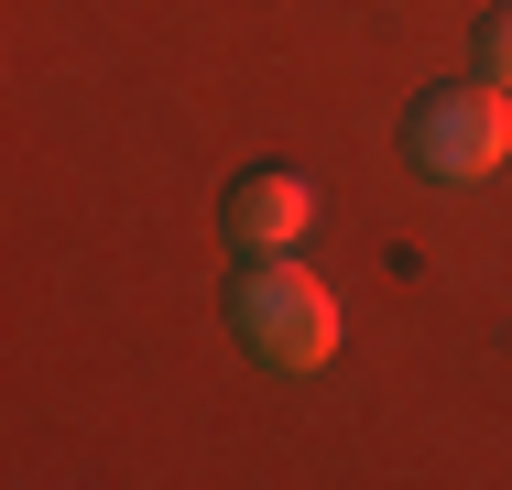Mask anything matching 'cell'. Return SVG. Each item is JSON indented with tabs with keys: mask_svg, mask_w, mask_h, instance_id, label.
<instances>
[{
	"mask_svg": "<svg viewBox=\"0 0 512 490\" xmlns=\"http://www.w3.org/2000/svg\"><path fill=\"white\" fill-rule=\"evenodd\" d=\"M229 316H240V338H251L273 371H327V360H338V294L316 284L306 262H284V251H262V262L240 273Z\"/></svg>",
	"mask_w": 512,
	"mask_h": 490,
	"instance_id": "cell-1",
	"label": "cell"
},
{
	"mask_svg": "<svg viewBox=\"0 0 512 490\" xmlns=\"http://www.w3.org/2000/svg\"><path fill=\"white\" fill-rule=\"evenodd\" d=\"M404 142H414V164H425V175L469 186V175H491V164L512 153V88H491V77H480V88H447V98H425Z\"/></svg>",
	"mask_w": 512,
	"mask_h": 490,
	"instance_id": "cell-2",
	"label": "cell"
},
{
	"mask_svg": "<svg viewBox=\"0 0 512 490\" xmlns=\"http://www.w3.org/2000/svg\"><path fill=\"white\" fill-rule=\"evenodd\" d=\"M306 218H316L306 175H240V186H229V240H240V251H295Z\"/></svg>",
	"mask_w": 512,
	"mask_h": 490,
	"instance_id": "cell-3",
	"label": "cell"
},
{
	"mask_svg": "<svg viewBox=\"0 0 512 490\" xmlns=\"http://www.w3.org/2000/svg\"><path fill=\"white\" fill-rule=\"evenodd\" d=\"M480 77H491V88H512V11H491V22H480Z\"/></svg>",
	"mask_w": 512,
	"mask_h": 490,
	"instance_id": "cell-4",
	"label": "cell"
}]
</instances>
